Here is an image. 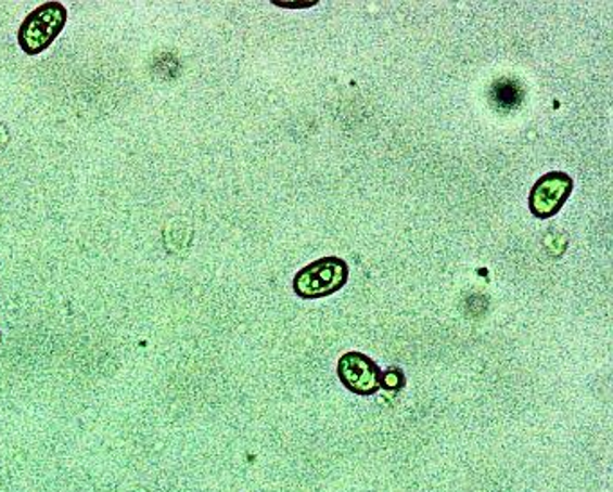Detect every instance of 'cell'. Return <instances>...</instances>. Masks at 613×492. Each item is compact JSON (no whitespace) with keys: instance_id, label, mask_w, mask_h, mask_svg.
Segmentation results:
<instances>
[{"instance_id":"4","label":"cell","mask_w":613,"mask_h":492,"mask_svg":"<svg viewBox=\"0 0 613 492\" xmlns=\"http://www.w3.org/2000/svg\"><path fill=\"white\" fill-rule=\"evenodd\" d=\"M339 377L344 387L360 396H371L382 388V371L362 352H346L341 358Z\"/></svg>"},{"instance_id":"3","label":"cell","mask_w":613,"mask_h":492,"mask_svg":"<svg viewBox=\"0 0 613 492\" xmlns=\"http://www.w3.org/2000/svg\"><path fill=\"white\" fill-rule=\"evenodd\" d=\"M572 179L561 171H552L541 177L531 189L529 209L536 218L547 220L560 212L566 198L571 196Z\"/></svg>"},{"instance_id":"1","label":"cell","mask_w":613,"mask_h":492,"mask_svg":"<svg viewBox=\"0 0 613 492\" xmlns=\"http://www.w3.org/2000/svg\"><path fill=\"white\" fill-rule=\"evenodd\" d=\"M67 24V8L62 2H46L24 18L16 42L24 53L37 56L53 46Z\"/></svg>"},{"instance_id":"7","label":"cell","mask_w":613,"mask_h":492,"mask_svg":"<svg viewBox=\"0 0 613 492\" xmlns=\"http://www.w3.org/2000/svg\"><path fill=\"white\" fill-rule=\"evenodd\" d=\"M0 338H2V333H0Z\"/></svg>"},{"instance_id":"2","label":"cell","mask_w":613,"mask_h":492,"mask_svg":"<svg viewBox=\"0 0 613 492\" xmlns=\"http://www.w3.org/2000/svg\"><path fill=\"white\" fill-rule=\"evenodd\" d=\"M347 275L349 268L341 257H322L295 275V294L303 299L328 297L347 283Z\"/></svg>"},{"instance_id":"6","label":"cell","mask_w":613,"mask_h":492,"mask_svg":"<svg viewBox=\"0 0 613 492\" xmlns=\"http://www.w3.org/2000/svg\"><path fill=\"white\" fill-rule=\"evenodd\" d=\"M276 4L281 5V8H309V5H315L317 2H305V4H301V2H276Z\"/></svg>"},{"instance_id":"5","label":"cell","mask_w":613,"mask_h":492,"mask_svg":"<svg viewBox=\"0 0 613 492\" xmlns=\"http://www.w3.org/2000/svg\"><path fill=\"white\" fill-rule=\"evenodd\" d=\"M493 95L497 98V103L511 108V106L519 105L520 89H516V85L511 83V81H503V83L497 85Z\"/></svg>"}]
</instances>
